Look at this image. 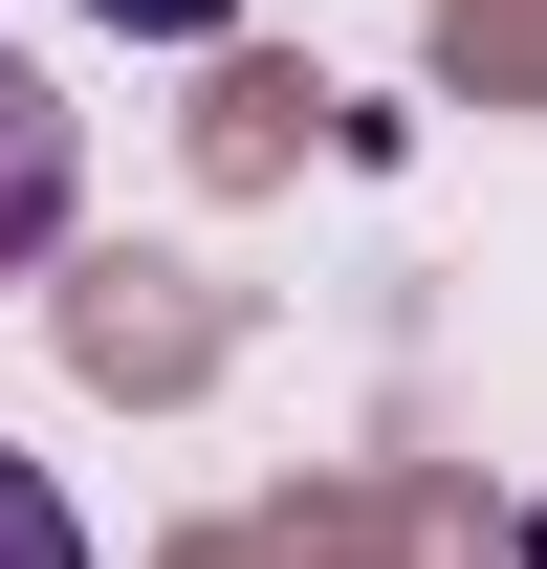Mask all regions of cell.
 Listing matches in <instances>:
<instances>
[{
  "label": "cell",
  "mask_w": 547,
  "mask_h": 569,
  "mask_svg": "<svg viewBox=\"0 0 547 569\" xmlns=\"http://www.w3.org/2000/svg\"><path fill=\"white\" fill-rule=\"evenodd\" d=\"M0 569H88V526H67V482L0 438Z\"/></svg>",
  "instance_id": "7a4b0ae2"
},
{
  "label": "cell",
  "mask_w": 547,
  "mask_h": 569,
  "mask_svg": "<svg viewBox=\"0 0 547 569\" xmlns=\"http://www.w3.org/2000/svg\"><path fill=\"white\" fill-rule=\"evenodd\" d=\"M67 198H88V132H67V88H44L22 44H0V284H22L44 241H67Z\"/></svg>",
  "instance_id": "6da1fadb"
},
{
  "label": "cell",
  "mask_w": 547,
  "mask_h": 569,
  "mask_svg": "<svg viewBox=\"0 0 547 569\" xmlns=\"http://www.w3.org/2000/svg\"><path fill=\"white\" fill-rule=\"evenodd\" d=\"M88 22H110V44H219L241 0H88Z\"/></svg>",
  "instance_id": "3957f363"
},
{
  "label": "cell",
  "mask_w": 547,
  "mask_h": 569,
  "mask_svg": "<svg viewBox=\"0 0 547 569\" xmlns=\"http://www.w3.org/2000/svg\"><path fill=\"white\" fill-rule=\"evenodd\" d=\"M504 569H547V503H526V548H504Z\"/></svg>",
  "instance_id": "277c9868"
}]
</instances>
